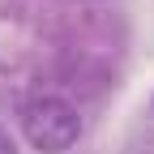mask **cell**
Returning <instances> with one entry per match:
<instances>
[{
	"label": "cell",
	"instance_id": "1",
	"mask_svg": "<svg viewBox=\"0 0 154 154\" xmlns=\"http://www.w3.org/2000/svg\"><path fill=\"white\" fill-rule=\"evenodd\" d=\"M22 133H26L30 150H38V154H69L82 141V116L73 103L43 94L22 111Z\"/></svg>",
	"mask_w": 154,
	"mask_h": 154
},
{
	"label": "cell",
	"instance_id": "2",
	"mask_svg": "<svg viewBox=\"0 0 154 154\" xmlns=\"http://www.w3.org/2000/svg\"><path fill=\"white\" fill-rule=\"evenodd\" d=\"M0 154H22V150H17V141L9 137V128H5V124H0Z\"/></svg>",
	"mask_w": 154,
	"mask_h": 154
},
{
	"label": "cell",
	"instance_id": "3",
	"mask_svg": "<svg viewBox=\"0 0 154 154\" xmlns=\"http://www.w3.org/2000/svg\"><path fill=\"white\" fill-rule=\"evenodd\" d=\"M150 116H154V94H150Z\"/></svg>",
	"mask_w": 154,
	"mask_h": 154
}]
</instances>
